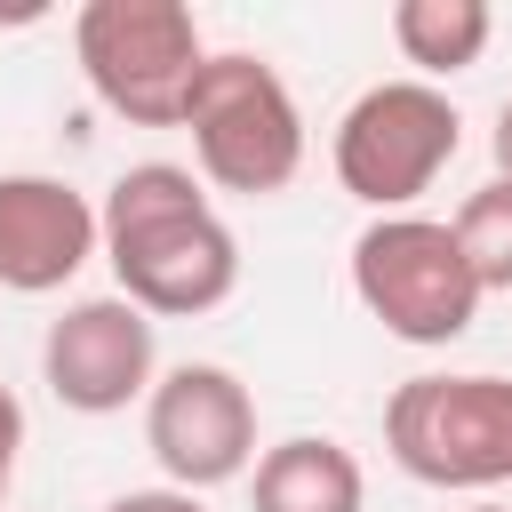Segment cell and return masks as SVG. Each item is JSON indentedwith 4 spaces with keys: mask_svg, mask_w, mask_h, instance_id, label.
Masks as SVG:
<instances>
[{
    "mask_svg": "<svg viewBox=\"0 0 512 512\" xmlns=\"http://www.w3.org/2000/svg\"><path fill=\"white\" fill-rule=\"evenodd\" d=\"M104 256L112 280L136 312L152 320H192L216 312L240 288V240L232 224L208 208L200 176L176 160H136L112 192H104Z\"/></svg>",
    "mask_w": 512,
    "mask_h": 512,
    "instance_id": "obj_1",
    "label": "cell"
},
{
    "mask_svg": "<svg viewBox=\"0 0 512 512\" xmlns=\"http://www.w3.org/2000/svg\"><path fill=\"white\" fill-rule=\"evenodd\" d=\"M184 128H192V160L216 192L264 200V192H288L304 168V112H296L288 80L248 48H216L200 64Z\"/></svg>",
    "mask_w": 512,
    "mask_h": 512,
    "instance_id": "obj_2",
    "label": "cell"
},
{
    "mask_svg": "<svg viewBox=\"0 0 512 512\" xmlns=\"http://www.w3.org/2000/svg\"><path fill=\"white\" fill-rule=\"evenodd\" d=\"M80 80L136 128H184L192 80L208 64L200 16L184 0H88L72 16Z\"/></svg>",
    "mask_w": 512,
    "mask_h": 512,
    "instance_id": "obj_3",
    "label": "cell"
},
{
    "mask_svg": "<svg viewBox=\"0 0 512 512\" xmlns=\"http://www.w3.org/2000/svg\"><path fill=\"white\" fill-rule=\"evenodd\" d=\"M384 448L408 480L488 496L512 480V376H408L384 400Z\"/></svg>",
    "mask_w": 512,
    "mask_h": 512,
    "instance_id": "obj_4",
    "label": "cell"
},
{
    "mask_svg": "<svg viewBox=\"0 0 512 512\" xmlns=\"http://www.w3.org/2000/svg\"><path fill=\"white\" fill-rule=\"evenodd\" d=\"M464 144V120L448 104V88L432 80H376L344 104L336 120V184L352 200H368L376 216H408V200H424L440 184V168L456 160Z\"/></svg>",
    "mask_w": 512,
    "mask_h": 512,
    "instance_id": "obj_5",
    "label": "cell"
},
{
    "mask_svg": "<svg viewBox=\"0 0 512 512\" xmlns=\"http://www.w3.org/2000/svg\"><path fill=\"white\" fill-rule=\"evenodd\" d=\"M352 296L400 344H456L488 288L472 280V264L456 248V224H440V216H376L352 240Z\"/></svg>",
    "mask_w": 512,
    "mask_h": 512,
    "instance_id": "obj_6",
    "label": "cell"
},
{
    "mask_svg": "<svg viewBox=\"0 0 512 512\" xmlns=\"http://www.w3.org/2000/svg\"><path fill=\"white\" fill-rule=\"evenodd\" d=\"M144 448L168 472V488H224L256 464V400L232 368L184 360L144 400Z\"/></svg>",
    "mask_w": 512,
    "mask_h": 512,
    "instance_id": "obj_7",
    "label": "cell"
},
{
    "mask_svg": "<svg viewBox=\"0 0 512 512\" xmlns=\"http://www.w3.org/2000/svg\"><path fill=\"white\" fill-rule=\"evenodd\" d=\"M152 312L128 296H80L64 320H48L40 376L72 416H120L128 400H152Z\"/></svg>",
    "mask_w": 512,
    "mask_h": 512,
    "instance_id": "obj_8",
    "label": "cell"
},
{
    "mask_svg": "<svg viewBox=\"0 0 512 512\" xmlns=\"http://www.w3.org/2000/svg\"><path fill=\"white\" fill-rule=\"evenodd\" d=\"M104 248V216L64 176H0V288L48 296Z\"/></svg>",
    "mask_w": 512,
    "mask_h": 512,
    "instance_id": "obj_9",
    "label": "cell"
},
{
    "mask_svg": "<svg viewBox=\"0 0 512 512\" xmlns=\"http://www.w3.org/2000/svg\"><path fill=\"white\" fill-rule=\"evenodd\" d=\"M368 480L360 456L328 432H296L256 456V512H360Z\"/></svg>",
    "mask_w": 512,
    "mask_h": 512,
    "instance_id": "obj_10",
    "label": "cell"
},
{
    "mask_svg": "<svg viewBox=\"0 0 512 512\" xmlns=\"http://www.w3.org/2000/svg\"><path fill=\"white\" fill-rule=\"evenodd\" d=\"M392 40L424 80H448V72H472L488 56L496 8L488 0H400L392 8Z\"/></svg>",
    "mask_w": 512,
    "mask_h": 512,
    "instance_id": "obj_11",
    "label": "cell"
},
{
    "mask_svg": "<svg viewBox=\"0 0 512 512\" xmlns=\"http://www.w3.org/2000/svg\"><path fill=\"white\" fill-rule=\"evenodd\" d=\"M456 248L472 264L480 288H512V184L488 176L464 208H456Z\"/></svg>",
    "mask_w": 512,
    "mask_h": 512,
    "instance_id": "obj_12",
    "label": "cell"
},
{
    "mask_svg": "<svg viewBox=\"0 0 512 512\" xmlns=\"http://www.w3.org/2000/svg\"><path fill=\"white\" fill-rule=\"evenodd\" d=\"M104 512H208L192 488H128V496H112Z\"/></svg>",
    "mask_w": 512,
    "mask_h": 512,
    "instance_id": "obj_13",
    "label": "cell"
},
{
    "mask_svg": "<svg viewBox=\"0 0 512 512\" xmlns=\"http://www.w3.org/2000/svg\"><path fill=\"white\" fill-rule=\"evenodd\" d=\"M16 448H24V408H16V392L0 384V496H8V480H16Z\"/></svg>",
    "mask_w": 512,
    "mask_h": 512,
    "instance_id": "obj_14",
    "label": "cell"
},
{
    "mask_svg": "<svg viewBox=\"0 0 512 512\" xmlns=\"http://www.w3.org/2000/svg\"><path fill=\"white\" fill-rule=\"evenodd\" d=\"M488 144H496V176L512 184V96H504V112H496V136H488Z\"/></svg>",
    "mask_w": 512,
    "mask_h": 512,
    "instance_id": "obj_15",
    "label": "cell"
},
{
    "mask_svg": "<svg viewBox=\"0 0 512 512\" xmlns=\"http://www.w3.org/2000/svg\"><path fill=\"white\" fill-rule=\"evenodd\" d=\"M32 16H40V8H0V24H32Z\"/></svg>",
    "mask_w": 512,
    "mask_h": 512,
    "instance_id": "obj_16",
    "label": "cell"
},
{
    "mask_svg": "<svg viewBox=\"0 0 512 512\" xmlns=\"http://www.w3.org/2000/svg\"><path fill=\"white\" fill-rule=\"evenodd\" d=\"M472 512H504V504H472Z\"/></svg>",
    "mask_w": 512,
    "mask_h": 512,
    "instance_id": "obj_17",
    "label": "cell"
}]
</instances>
